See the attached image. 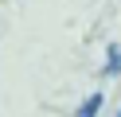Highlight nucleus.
<instances>
[{
	"label": "nucleus",
	"mask_w": 121,
	"mask_h": 117,
	"mask_svg": "<svg viewBox=\"0 0 121 117\" xmlns=\"http://www.w3.org/2000/svg\"><path fill=\"white\" fill-rule=\"evenodd\" d=\"M98 109H102V94H90V98L74 109V117H98Z\"/></svg>",
	"instance_id": "1"
},
{
	"label": "nucleus",
	"mask_w": 121,
	"mask_h": 117,
	"mask_svg": "<svg viewBox=\"0 0 121 117\" xmlns=\"http://www.w3.org/2000/svg\"><path fill=\"white\" fill-rule=\"evenodd\" d=\"M102 74H109V78H117V74H121V47H109V62H105Z\"/></svg>",
	"instance_id": "2"
},
{
	"label": "nucleus",
	"mask_w": 121,
	"mask_h": 117,
	"mask_svg": "<svg viewBox=\"0 0 121 117\" xmlns=\"http://www.w3.org/2000/svg\"><path fill=\"white\" fill-rule=\"evenodd\" d=\"M117 117H121V113H117Z\"/></svg>",
	"instance_id": "3"
}]
</instances>
